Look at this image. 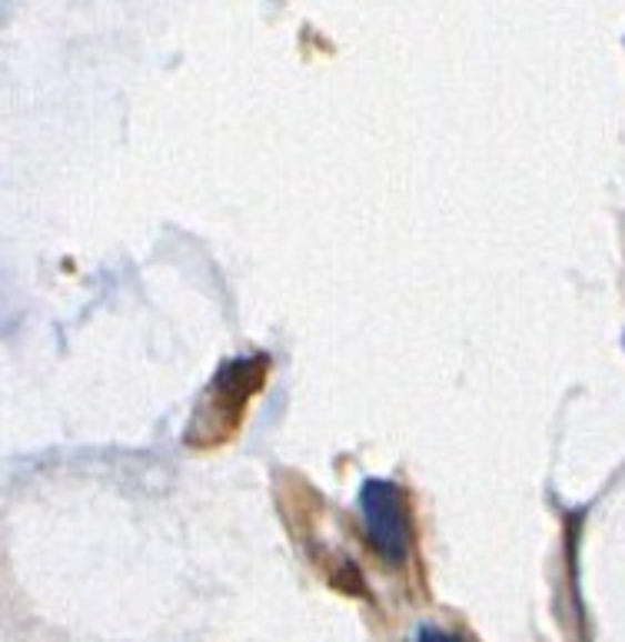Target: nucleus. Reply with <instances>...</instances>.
I'll return each instance as SVG.
<instances>
[{
    "label": "nucleus",
    "instance_id": "1",
    "mask_svg": "<svg viewBox=\"0 0 625 642\" xmlns=\"http://www.w3.org/2000/svg\"><path fill=\"white\" fill-rule=\"evenodd\" d=\"M270 370H273V363L266 353L226 360L213 373L206 393L196 403L193 420L187 423V443L190 447H220V443L233 440L236 430L243 427V417H246L253 397L263 390Z\"/></svg>",
    "mask_w": 625,
    "mask_h": 642
},
{
    "label": "nucleus",
    "instance_id": "3",
    "mask_svg": "<svg viewBox=\"0 0 625 642\" xmlns=\"http://www.w3.org/2000/svg\"><path fill=\"white\" fill-rule=\"evenodd\" d=\"M416 642H466L463 636H456V633H446V630H440V626H420V633H416Z\"/></svg>",
    "mask_w": 625,
    "mask_h": 642
},
{
    "label": "nucleus",
    "instance_id": "2",
    "mask_svg": "<svg viewBox=\"0 0 625 642\" xmlns=\"http://www.w3.org/2000/svg\"><path fill=\"white\" fill-rule=\"evenodd\" d=\"M360 513L376 556L390 566H403L413 543L403 490L390 480H366L360 486Z\"/></svg>",
    "mask_w": 625,
    "mask_h": 642
}]
</instances>
